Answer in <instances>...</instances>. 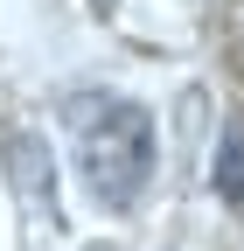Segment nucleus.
Instances as JSON below:
<instances>
[{"instance_id":"nucleus-1","label":"nucleus","mask_w":244,"mask_h":251,"mask_svg":"<svg viewBox=\"0 0 244 251\" xmlns=\"http://www.w3.org/2000/svg\"><path fill=\"white\" fill-rule=\"evenodd\" d=\"M77 147H84V175H91V196L105 209H126L146 168H154V126H146L140 105H77Z\"/></svg>"},{"instance_id":"nucleus-2","label":"nucleus","mask_w":244,"mask_h":251,"mask_svg":"<svg viewBox=\"0 0 244 251\" xmlns=\"http://www.w3.org/2000/svg\"><path fill=\"white\" fill-rule=\"evenodd\" d=\"M7 153H14V188L28 196V209H35V216L49 209V216H56V181H42V147H35V140H14Z\"/></svg>"}]
</instances>
